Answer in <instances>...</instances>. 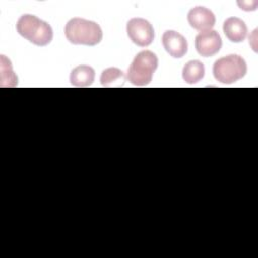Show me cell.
<instances>
[{
	"instance_id": "1",
	"label": "cell",
	"mask_w": 258,
	"mask_h": 258,
	"mask_svg": "<svg viewBox=\"0 0 258 258\" xmlns=\"http://www.w3.org/2000/svg\"><path fill=\"white\" fill-rule=\"evenodd\" d=\"M64 35L73 44L94 46L101 42L103 31L100 25L95 21L74 17L67 22L64 26Z\"/></svg>"
},
{
	"instance_id": "2",
	"label": "cell",
	"mask_w": 258,
	"mask_h": 258,
	"mask_svg": "<svg viewBox=\"0 0 258 258\" xmlns=\"http://www.w3.org/2000/svg\"><path fill=\"white\" fill-rule=\"evenodd\" d=\"M17 32L37 46H45L52 40L51 26L33 14H23L16 22Z\"/></svg>"
},
{
	"instance_id": "3",
	"label": "cell",
	"mask_w": 258,
	"mask_h": 258,
	"mask_svg": "<svg viewBox=\"0 0 258 258\" xmlns=\"http://www.w3.org/2000/svg\"><path fill=\"white\" fill-rule=\"evenodd\" d=\"M157 66L158 58L156 54L150 50H142L132 60L126 78L134 86H146L151 82Z\"/></svg>"
},
{
	"instance_id": "4",
	"label": "cell",
	"mask_w": 258,
	"mask_h": 258,
	"mask_svg": "<svg viewBox=\"0 0 258 258\" xmlns=\"http://www.w3.org/2000/svg\"><path fill=\"white\" fill-rule=\"evenodd\" d=\"M247 73L245 59L238 54H229L215 61L213 75L222 84H233L242 79Z\"/></svg>"
},
{
	"instance_id": "5",
	"label": "cell",
	"mask_w": 258,
	"mask_h": 258,
	"mask_svg": "<svg viewBox=\"0 0 258 258\" xmlns=\"http://www.w3.org/2000/svg\"><path fill=\"white\" fill-rule=\"evenodd\" d=\"M130 40L140 47L148 46L154 39V29L150 22L141 17L131 18L126 25Z\"/></svg>"
},
{
	"instance_id": "6",
	"label": "cell",
	"mask_w": 258,
	"mask_h": 258,
	"mask_svg": "<svg viewBox=\"0 0 258 258\" xmlns=\"http://www.w3.org/2000/svg\"><path fill=\"white\" fill-rule=\"evenodd\" d=\"M195 47L201 56L210 57L220 51L222 38L220 34L213 29L200 32L195 38Z\"/></svg>"
},
{
	"instance_id": "7",
	"label": "cell",
	"mask_w": 258,
	"mask_h": 258,
	"mask_svg": "<svg viewBox=\"0 0 258 258\" xmlns=\"http://www.w3.org/2000/svg\"><path fill=\"white\" fill-rule=\"evenodd\" d=\"M189 25L200 32L211 30L216 23L215 14L204 6H196L187 13Z\"/></svg>"
},
{
	"instance_id": "8",
	"label": "cell",
	"mask_w": 258,
	"mask_h": 258,
	"mask_svg": "<svg viewBox=\"0 0 258 258\" xmlns=\"http://www.w3.org/2000/svg\"><path fill=\"white\" fill-rule=\"evenodd\" d=\"M164 49L174 58H181L187 52V41L177 31L166 30L162 35Z\"/></svg>"
},
{
	"instance_id": "9",
	"label": "cell",
	"mask_w": 258,
	"mask_h": 258,
	"mask_svg": "<svg viewBox=\"0 0 258 258\" xmlns=\"http://www.w3.org/2000/svg\"><path fill=\"white\" fill-rule=\"evenodd\" d=\"M223 31L230 41L239 43L246 38L248 28L241 18L232 16L224 21Z\"/></svg>"
},
{
	"instance_id": "10",
	"label": "cell",
	"mask_w": 258,
	"mask_h": 258,
	"mask_svg": "<svg viewBox=\"0 0 258 258\" xmlns=\"http://www.w3.org/2000/svg\"><path fill=\"white\" fill-rule=\"evenodd\" d=\"M70 81L75 87H89L95 81V70L87 64L78 66L71 72Z\"/></svg>"
},
{
	"instance_id": "11",
	"label": "cell",
	"mask_w": 258,
	"mask_h": 258,
	"mask_svg": "<svg viewBox=\"0 0 258 258\" xmlns=\"http://www.w3.org/2000/svg\"><path fill=\"white\" fill-rule=\"evenodd\" d=\"M204 76L205 67L204 63L200 60H189L182 69V79L187 84H196L200 82Z\"/></svg>"
},
{
	"instance_id": "12",
	"label": "cell",
	"mask_w": 258,
	"mask_h": 258,
	"mask_svg": "<svg viewBox=\"0 0 258 258\" xmlns=\"http://www.w3.org/2000/svg\"><path fill=\"white\" fill-rule=\"evenodd\" d=\"M126 79L127 78L125 77L123 71H121L120 69L108 68L102 72L100 77V82H101V85L105 87H108L114 83H117V86H122L123 84H121L120 81L125 82Z\"/></svg>"
}]
</instances>
